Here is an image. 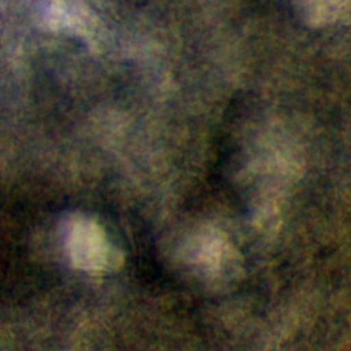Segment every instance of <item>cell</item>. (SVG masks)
<instances>
[{"instance_id": "cell-1", "label": "cell", "mask_w": 351, "mask_h": 351, "mask_svg": "<svg viewBox=\"0 0 351 351\" xmlns=\"http://www.w3.org/2000/svg\"><path fill=\"white\" fill-rule=\"evenodd\" d=\"M73 262L86 270L101 269L107 259V245L100 229L90 221H78L69 234Z\"/></svg>"}, {"instance_id": "cell-2", "label": "cell", "mask_w": 351, "mask_h": 351, "mask_svg": "<svg viewBox=\"0 0 351 351\" xmlns=\"http://www.w3.org/2000/svg\"><path fill=\"white\" fill-rule=\"evenodd\" d=\"M348 0H302V11L306 19L314 25L335 21L347 5Z\"/></svg>"}]
</instances>
